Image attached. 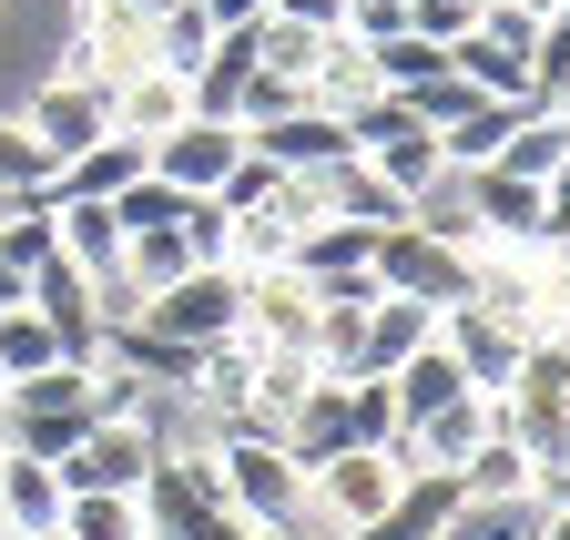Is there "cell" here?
Listing matches in <instances>:
<instances>
[{
	"label": "cell",
	"instance_id": "cell-1",
	"mask_svg": "<svg viewBox=\"0 0 570 540\" xmlns=\"http://www.w3.org/2000/svg\"><path fill=\"white\" fill-rule=\"evenodd\" d=\"M346 132H356V164H367L377 184H397V194H417V184H439V174H449V154H439V122H417L397 92L356 102V112H346Z\"/></svg>",
	"mask_w": 570,
	"mask_h": 540
},
{
	"label": "cell",
	"instance_id": "cell-2",
	"mask_svg": "<svg viewBox=\"0 0 570 540\" xmlns=\"http://www.w3.org/2000/svg\"><path fill=\"white\" fill-rule=\"evenodd\" d=\"M235 306H245V265H184L164 296H142L132 326L174 336V347H214V336H235Z\"/></svg>",
	"mask_w": 570,
	"mask_h": 540
},
{
	"label": "cell",
	"instance_id": "cell-3",
	"mask_svg": "<svg viewBox=\"0 0 570 540\" xmlns=\"http://www.w3.org/2000/svg\"><path fill=\"white\" fill-rule=\"evenodd\" d=\"M214 469H225V500H235L255 530L306 520V469L285 459L275 439H214Z\"/></svg>",
	"mask_w": 570,
	"mask_h": 540
},
{
	"label": "cell",
	"instance_id": "cell-4",
	"mask_svg": "<svg viewBox=\"0 0 570 540\" xmlns=\"http://www.w3.org/2000/svg\"><path fill=\"white\" fill-rule=\"evenodd\" d=\"M21 132L51 154V174L82 154V144H102L112 132V92L92 82V72H51V82H31V102H21Z\"/></svg>",
	"mask_w": 570,
	"mask_h": 540
},
{
	"label": "cell",
	"instance_id": "cell-5",
	"mask_svg": "<svg viewBox=\"0 0 570 540\" xmlns=\"http://www.w3.org/2000/svg\"><path fill=\"white\" fill-rule=\"evenodd\" d=\"M306 326H316V286L296 265H245V306H235V336L255 357H306Z\"/></svg>",
	"mask_w": 570,
	"mask_h": 540
},
{
	"label": "cell",
	"instance_id": "cell-6",
	"mask_svg": "<svg viewBox=\"0 0 570 540\" xmlns=\"http://www.w3.org/2000/svg\"><path fill=\"white\" fill-rule=\"evenodd\" d=\"M154 459L164 449H154L142 419H92L51 469H61V500H71V490H142V480H154Z\"/></svg>",
	"mask_w": 570,
	"mask_h": 540
},
{
	"label": "cell",
	"instance_id": "cell-7",
	"mask_svg": "<svg viewBox=\"0 0 570 540\" xmlns=\"http://www.w3.org/2000/svg\"><path fill=\"white\" fill-rule=\"evenodd\" d=\"M142 61H154V21H142L132 0H71V61L61 72H92L112 92L122 72H142Z\"/></svg>",
	"mask_w": 570,
	"mask_h": 540
},
{
	"label": "cell",
	"instance_id": "cell-8",
	"mask_svg": "<svg viewBox=\"0 0 570 540\" xmlns=\"http://www.w3.org/2000/svg\"><path fill=\"white\" fill-rule=\"evenodd\" d=\"M439 347L459 357V377L469 387H510L520 377V357H530V326L520 316H489V306H439Z\"/></svg>",
	"mask_w": 570,
	"mask_h": 540
},
{
	"label": "cell",
	"instance_id": "cell-9",
	"mask_svg": "<svg viewBox=\"0 0 570 540\" xmlns=\"http://www.w3.org/2000/svg\"><path fill=\"white\" fill-rule=\"evenodd\" d=\"M377 286L428 296V306H459V296H469V255L439 245V235H417V225H387V235H377Z\"/></svg>",
	"mask_w": 570,
	"mask_h": 540
},
{
	"label": "cell",
	"instance_id": "cell-10",
	"mask_svg": "<svg viewBox=\"0 0 570 540\" xmlns=\"http://www.w3.org/2000/svg\"><path fill=\"white\" fill-rule=\"evenodd\" d=\"M245 164V122H214V112H194V122H174L164 144H154V174L174 184V194H214Z\"/></svg>",
	"mask_w": 570,
	"mask_h": 540
},
{
	"label": "cell",
	"instance_id": "cell-11",
	"mask_svg": "<svg viewBox=\"0 0 570 540\" xmlns=\"http://www.w3.org/2000/svg\"><path fill=\"white\" fill-rule=\"evenodd\" d=\"M245 144H255L265 164H285V174H326V164L356 154V132H346V112L296 102V112H275V122H245Z\"/></svg>",
	"mask_w": 570,
	"mask_h": 540
},
{
	"label": "cell",
	"instance_id": "cell-12",
	"mask_svg": "<svg viewBox=\"0 0 570 540\" xmlns=\"http://www.w3.org/2000/svg\"><path fill=\"white\" fill-rule=\"evenodd\" d=\"M469 215H479V245H540V184L510 164H469Z\"/></svg>",
	"mask_w": 570,
	"mask_h": 540
},
{
	"label": "cell",
	"instance_id": "cell-13",
	"mask_svg": "<svg viewBox=\"0 0 570 540\" xmlns=\"http://www.w3.org/2000/svg\"><path fill=\"white\" fill-rule=\"evenodd\" d=\"M174 122H194V92H184V72L142 61V72H122V82H112V132H132V144H164Z\"/></svg>",
	"mask_w": 570,
	"mask_h": 540
},
{
	"label": "cell",
	"instance_id": "cell-14",
	"mask_svg": "<svg viewBox=\"0 0 570 540\" xmlns=\"http://www.w3.org/2000/svg\"><path fill=\"white\" fill-rule=\"evenodd\" d=\"M275 449L296 459V469L356 449V429H346V377H306V397H296V409H285V429H275Z\"/></svg>",
	"mask_w": 570,
	"mask_h": 540
},
{
	"label": "cell",
	"instance_id": "cell-15",
	"mask_svg": "<svg viewBox=\"0 0 570 540\" xmlns=\"http://www.w3.org/2000/svg\"><path fill=\"white\" fill-rule=\"evenodd\" d=\"M428 336H439V306L377 286V306H367V347H356V377H387L397 357H417V347H428Z\"/></svg>",
	"mask_w": 570,
	"mask_h": 540
},
{
	"label": "cell",
	"instance_id": "cell-16",
	"mask_svg": "<svg viewBox=\"0 0 570 540\" xmlns=\"http://www.w3.org/2000/svg\"><path fill=\"white\" fill-rule=\"evenodd\" d=\"M489 429H499V397H489V387H469V397H449V409H428V419L407 429V459H417V469H459Z\"/></svg>",
	"mask_w": 570,
	"mask_h": 540
},
{
	"label": "cell",
	"instance_id": "cell-17",
	"mask_svg": "<svg viewBox=\"0 0 570 540\" xmlns=\"http://www.w3.org/2000/svg\"><path fill=\"white\" fill-rule=\"evenodd\" d=\"M51 225H61V255L92 276V296L102 286H122V225H112V205H82V194H51Z\"/></svg>",
	"mask_w": 570,
	"mask_h": 540
},
{
	"label": "cell",
	"instance_id": "cell-18",
	"mask_svg": "<svg viewBox=\"0 0 570 540\" xmlns=\"http://www.w3.org/2000/svg\"><path fill=\"white\" fill-rule=\"evenodd\" d=\"M132 174H154V144H132V132H102V144H82L61 174H51V194H82V205H112V194L132 184Z\"/></svg>",
	"mask_w": 570,
	"mask_h": 540
},
{
	"label": "cell",
	"instance_id": "cell-19",
	"mask_svg": "<svg viewBox=\"0 0 570 540\" xmlns=\"http://www.w3.org/2000/svg\"><path fill=\"white\" fill-rule=\"evenodd\" d=\"M377 92H387V82H377V51L346 41V31H326L316 72H306V102H316V112H356V102H377Z\"/></svg>",
	"mask_w": 570,
	"mask_h": 540
},
{
	"label": "cell",
	"instance_id": "cell-20",
	"mask_svg": "<svg viewBox=\"0 0 570 540\" xmlns=\"http://www.w3.org/2000/svg\"><path fill=\"white\" fill-rule=\"evenodd\" d=\"M296 265L306 286H326V276H356V265H377V225H356V215H316L306 235H296Z\"/></svg>",
	"mask_w": 570,
	"mask_h": 540
},
{
	"label": "cell",
	"instance_id": "cell-21",
	"mask_svg": "<svg viewBox=\"0 0 570 540\" xmlns=\"http://www.w3.org/2000/svg\"><path fill=\"white\" fill-rule=\"evenodd\" d=\"M245 82H255V41L245 31H214V51L184 72V92H194V112H214V122H235V102H245Z\"/></svg>",
	"mask_w": 570,
	"mask_h": 540
},
{
	"label": "cell",
	"instance_id": "cell-22",
	"mask_svg": "<svg viewBox=\"0 0 570 540\" xmlns=\"http://www.w3.org/2000/svg\"><path fill=\"white\" fill-rule=\"evenodd\" d=\"M387 397H397V419L417 429L428 409H449V397H469V377H459V357L439 347V336H428L417 357H397V367H387Z\"/></svg>",
	"mask_w": 570,
	"mask_h": 540
},
{
	"label": "cell",
	"instance_id": "cell-23",
	"mask_svg": "<svg viewBox=\"0 0 570 540\" xmlns=\"http://www.w3.org/2000/svg\"><path fill=\"white\" fill-rule=\"evenodd\" d=\"M0 520L11 530H51L61 520V469L31 449H0Z\"/></svg>",
	"mask_w": 570,
	"mask_h": 540
},
{
	"label": "cell",
	"instance_id": "cell-24",
	"mask_svg": "<svg viewBox=\"0 0 570 540\" xmlns=\"http://www.w3.org/2000/svg\"><path fill=\"white\" fill-rule=\"evenodd\" d=\"M449 480H459V500H530V449H520L510 429H489Z\"/></svg>",
	"mask_w": 570,
	"mask_h": 540
},
{
	"label": "cell",
	"instance_id": "cell-25",
	"mask_svg": "<svg viewBox=\"0 0 570 540\" xmlns=\"http://www.w3.org/2000/svg\"><path fill=\"white\" fill-rule=\"evenodd\" d=\"M520 112H530V102H499V92H479L459 122H439V154H449L459 174H469V164H499V144H510V122H520Z\"/></svg>",
	"mask_w": 570,
	"mask_h": 540
},
{
	"label": "cell",
	"instance_id": "cell-26",
	"mask_svg": "<svg viewBox=\"0 0 570 540\" xmlns=\"http://www.w3.org/2000/svg\"><path fill=\"white\" fill-rule=\"evenodd\" d=\"M61 530H71V540H154L142 490H71V500H61Z\"/></svg>",
	"mask_w": 570,
	"mask_h": 540
},
{
	"label": "cell",
	"instance_id": "cell-27",
	"mask_svg": "<svg viewBox=\"0 0 570 540\" xmlns=\"http://www.w3.org/2000/svg\"><path fill=\"white\" fill-rule=\"evenodd\" d=\"M184 265H194V245H184V225H132V235H122V276H132L142 296H164V286L184 276Z\"/></svg>",
	"mask_w": 570,
	"mask_h": 540
},
{
	"label": "cell",
	"instance_id": "cell-28",
	"mask_svg": "<svg viewBox=\"0 0 570 540\" xmlns=\"http://www.w3.org/2000/svg\"><path fill=\"white\" fill-rule=\"evenodd\" d=\"M560 154H570V122H560V112H540V102L510 122V144H499V164L530 174V184H550V174H560Z\"/></svg>",
	"mask_w": 570,
	"mask_h": 540
},
{
	"label": "cell",
	"instance_id": "cell-29",
	"mask_svg": "<svg viewBox=\"0 0 570 540\" xmlns=\"http://www.w3.org/2000/svg\"><path fill=\"white\" fill-rule=\"evenodd\" d=\"M41 367H61V336L31 306H0V387H11V377H41Z\"/></svg>",
	"mask_w": 570,
	"mask_h": 540
},
{
	"label": "cell",
	"instance_id": "cell-30",
	"mask_svg": "<svg viewBox=\"0 0 570 540\" xmlns=\"http://www.w3.org/2000/svg\"><path fill=\"white\" fill-rule=\"evenodd\" d=\"M540 530V500H459L439 520V540H530Z\"/></svg>",
	"mask_w": 570,
	"mask_h": 540
},
{
	"label": "cell",
	"instance_id": "cell-31",
	"mask_svg": "<svg viewBox=\"0 0 570 540\" xmlns=\"http://www.w3.org/2000/svg\"><path fill=\"white\" fill-rule=\"evenodd\" d=\"M245 41H255V72H285V82H306V72H316V51H326V31H306V21H275V11H265Z\"/></svg>",
	"mask_w": 570,
	"mask_h": 540
},
{
	"label": "cell",
	"instance_id": "cell-32",
	"mask_svg": "<svg viewBox=\"0 0 570 540\" xmlns=\"http://www.w3.org/2000/svg\"><path fill=\"white\" fill-rule=\"evenodd\" d=\"M367 51H377V82H387V92L449 72V41H428V31H387V41H367Z\"/></svg>",
	"mask_w": 570,
	"mask_h": 540
},
{
	"label": "cell",
	"instance_id": "cell-33",
	"mask_svg": "<svg viewBox=\"0 0 570 540\" xmlns=\"http://www.w3.org/2000/svg\"><path fill=\"white\" fill-rule=\"evenodd\" d=\"M346 429H356V449H397V439H407L387 377H346Z\"/></svg>",
	"mask_w": 570,
	"mask_h": 540
},
{
	"label": "cell",
	"instance_id": "cell-34",
	"mask_svg": "<svg viewBox=\"0 0 570 540\" xmlns=\"http://www.w3.org/2000/svg\"><path fill=\"white\" fill-rule=\"evenodd\" d=\"M11 194H51V154L21 132V112H0V205Z\"/></svg>",
	"mask_w": 570,
	"mask_h": 540
},
{
	"label": "cell",
	"instance_id": "cell-35",
	"mask_svg": "<svg viewBox=\"0 0 570 540\" xmlns=\"http://www.w3.org/2000/svg\"><path fill=\"white\" fill-rule=\"evenodd\" d=\"M204 51H214V21L194 11V0H174V11L154 21V61H164V72H194Z\"/></svg>",
	"mask_w": 570,
	"mask_h": 540
},
{
	"label": "cell",
	"instance_id": "cell-36",
	"mask_svg": "<svg viewBox=\"0 0 570 540\" xmlns=\"http://www.w3.org/2000/svg\"><path fill=\"white\" fill-rule=\"evenodd\" d=\"M184 245H194V265H225V255H235V215H225V194H184Z\"/></svg>",
	"mask_w": 570,
	"mask_h": 540
},
{
	"label": "cell",
	"instance_id": "cell-37",
	"mask_svg": "<svg viewBox=\"0 0 570 540\" xmlns=\"http://www.w3.org/2000/svg\"><path fill=\"white\" fill-rule=\"evenodd\" d=\"M397 102H407V112H417V122H459V112H469V102H479V82H459V72H439V82H407V92H397Z\"/></svg>",
	"mask_w": 570,
	"mask_h": 540
},
{
	"label": "cell",
	"instance_id": "cell-38",
	"mask_svg": "<svg viewBox=\"0 0 570 540\" xmlns=\"http://www.w3.org/2000/svg\"><path fill=\"white\" fill-rule=\"evenodd\" d=\"M336 31L346 41H387V31H407V0H336Z\"/></svg>",
	"mask_w": 570,
	"mask_h": 540
},
{
	"label": "cell",
	"instance_id": "cell-39",
	"mask_svg": "<svg viewBox=\"0 0 570 540\" xmlns=\"http://www.w3.org/2000/svg\"><path fill=\"white\" fill-rule=\"evenodd\" d=\"M296 102H306V82L255 72V82H245V102H235V122H275V112H296Z\"/></svg>",
	"mask_w": 570,
	"mask_h": 540
},
{
	"label": "cell",
	"instance_id": "cell-40",
	"mask_svg": "<svg viewBox=\"0 0 570 540\" xmlns=\"http://www.w3.org/2000/svg\"><path fill=\"white\" fill-rule=\"evenodd\" d=\"M479 21V0H407V31H428V41H459Z\"/></svg>",
	"mask_w": 570,
	"mask_h": 540
},
{
	"label": "cell",
	"instance_id": "cell-41",
	"mask_svg": "<svg viewBox=\"0 0 570 540\" xmlns=\"http://www.w3.org/2000/svg\"><path fill=\"white\" fill-rule=\"evenodd\" d=\"M530 500H540V510H570V449L530 459Z\"/></svg>",
	"mask_w": 570,
	"mask_h": 540
},
{
	"label": "cell",
	"instance_id": "cell-42",
	"mask_svg": "<svg viewBox=\"0 0 570 540\" xmlns=\"http://www.w3.org/2000/svg\"><path fill=\"white\" fill-rule=\"evenodd\" d=\"M194 11H204L214 31H255V21H265V0H194Z\"/></svg>",
	"mask_w": 570,
	"mask_h": 540
},
{
	"label": "cell",
	"instance_id": "cell-43",
	"mask_svg": "<svg viewBox=\"0 0 570 540\" xmlns=\"http://www.w3.org/2000/svg\"><path fill=\"white\" fill-rule=\"evenodd\" d=\"M275 21H306V31H336V0H265Z\"/></svg>",
	"mask_w": 570,
	"mask_h": 540
},
{
	"label": "cell",
	"instance_id": "cell-44",
	"mask_svg": "<svg viewBox=\"0 0 570 540\" xmlns=\"http://www.w3.org/2000/svg\"><path fill=\"white\" fill-rule=\"evenodd\" d=\"M265 540H336V530H316V520H285V530H265Z\"/></svg>",
	"mask_w": 570,
	"mask_h": 540
},
{
	"label": "cell",
	"instance_id": "cell-45",
	"mask_svg": "<svg viewBox=\"0 0 570 540\" xmlns=\"http://www.w3.org/2000/svg\"><path fill=\"white\" fill-rule=\"evenodd\" d=\"M530 540H570V510H540V530Z\"/></svg>",
	"mask_w": 570,
	"mask_h": 540
},
{
	"label": "cell",
	"instance_id": "cell-46",
	"mask_svg": "<svg viewBox=\"0 0 570 540\" xmlns=\"http://www.w3.org/2000/svg\"><path fill=\"white\" fill-rule=\"evenodd\" d=\"M0 306H21V265L11 255H0Z\"/></svg>",
	"mask_w": 570,
	"mask_h": 540
},
{
	"label": "cell",
	"instance_id": "cell-47",
	"mask_svg": "<svg viewBox=\"0 0 570 540\" xmlns=\"http://www.w3.org/2000/svg\"><path fill=\"white\" fill-rule=\"evenodd\" d=\"M11 540H71V530H61V520H51V530H11Z\"/></svg>",
	"mask_w": 570,
	"mask_h": 540
},
{
	"label": "cell",
	"instance_id": "cell-48",
	"mask_svg": "<svg viewBox=\"0 0 570 540\" xmlns=\"http://www.w3.org/2000/svg\"><path fill=\"white\" fill-rule=\"evenodd\" d=\"M132 11H142V21H164V11H174V0H132Z\"/></svg>",
	"mask_w": 570,
	"mask_h": 540
}]
</instances>
